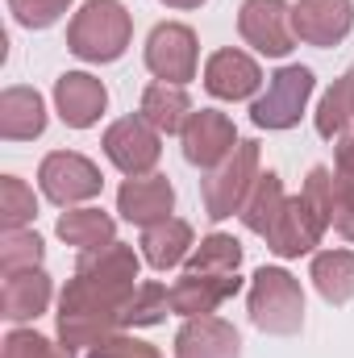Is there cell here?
I'll use <instances>...</instances> for the list:
<instances>
[{
	"label": "cell",
	"instance_id": "1",
	"mask_svg": "<svg viewBox=\"0 0 354 358\" xmlns=\"http://www.w3.org/2000/svg\"><path fill=\"white\" fill-rule=\"evenodd\" d=\"M138 279V259L129 246L113 242L104 250H88L80 275L63 292V313H59V334L67 346H92L108 325L121 321Z\"/></svg>",
	"mask_w": 354,
	"mask_h": 358
},
{
	"label": "cell",
	"instance_id": "2",
	"mask_svg": "<svg viewBox=\"0 0 354 358\" xmlns=\"http://www.w3.org/2000/svg\"><path fill=\"white\" fill-rule=\"evenodd\" d=\"M330 221H334V176L325 167H313L304 192L296 200H288V208L279 213L267 242H271V250L279 259H296V255H304V250H313L321 242Z\"/></svg>",
	"mask_w": 354,
	"mask_h": 358
},
{
	"label": "cell",
	"instance_id": "3",
	"mask_svg": "<svg viewBox=\"0 0 354 358\" xmlns=\"http://www.w3.org/2000/svg\"><path fill=\"white\" fill-rule=\"evenodd\" d=\"M67 42L88 63L121 59V50L129 46V13H125V4L121 0H88L71 21Z\"/></svg>",
	"mask_w": 354,
	"mask_h": 358
},
{
	"label": "cell",
	"instance_id": "4",
	"mask_svg": "<svg viewBox=\"0 0 354 358\" xmlns=\"http://www.w3.org/2000/svg\"><path fill=\"white\" fill-rule=\"evenodd\" d=\"M250 317L267 334H296L304 321V296L300 283L279 267H263L250 287Z\"/></svg>",
	"mask_w": 354,
	"mask_h": 358
},
{
	"label": "cell",
	"instance_id": "5",
	"mask_svg": "<svg viewBox=\"0 0 354 358\" xmlns=\"http://www.w3.org/2000/svg\"><path fill=\"white\" fill-rule=\"evenodd\" d=\"M309 96H313V71L309 67H283L279 76H271L267 96L255 100L250 121L259 129H288V125L300 121Z\"/></svg>",
	"mask_w": 354,
	"mask_h": 358
},
{
	"label": "cell",
	"instance_id": "6",
	"mask_svg": "<svg viewBox=\"0 0 354 358\" xmlns=\"http://www.w3.org/2000/svg\"><path fill=\"white\" fill-rule=\"evenodd\" d=\"M255 167H259V146L255 142H238L234 146V159H225L221 171H213V179H204V204H208V217L213 221L229 217L246 200L250 179H259Z\"/></svg>",
	"mask_w": 354,
	"mask_h": 358
},
{
	"label": "cell",
	"instance_id": "7",
	"mask_svg": "<svg viewBox=\"0 0 354 358\" xmlns=\"http://www.w3.org/2000/svg\"><path fill=\"white\" fill-rule=\"evenodd\" d=\"M242 38L271 59H283L296 42V29H292V8L283 0H246L242 4Z\"/></svg>",
	"mask_w": 354,
	"mask_h": 358
},
{
	"label": "cell",
	"instance_id": "8",
	"mask_svg": "<svg viewBox=\"0 0 354 358\" xmlns=\"http://www.w3.org/2000/svg\"><path fill=\"white\" fill-rule=\"evenodd\" d=\"M146 67L163 84H187L196 76V34L179 21H167L146 42Z\"/></svg>",
	"mask_w": 354,
	"mask_h": 358
},
{
	"label": "cell",
	"instance_id": "9",
	"mask_svg": "<svg viewBox=\"0 0 354 358\" xmlns=\"http://www.w3.org/2000/svg\"><path fill=\"white\" fill-rule=\"evenodd\" d=\"M104 155L125 176H142L159 163V134L146 117H125L104 134Z\"/></svg>",
	"mask_w": 354,
	"mask_h": 358
},
{
	"label": "cell",
	"instance_id": "10",
	"mask_svg": "<svg viewBox=\"0 0 354 358\" xmlns=\"http://www.w3.org/2000/svg\"><path fill=\"white\" fill-rule=\"evenodd\" d=\"M234 146H238V138H234L229 117H221L213 108H200V113L187 117V125H183V159L192 167H217V163H225V155Z\"/></svg>",
	"mask_w": 354,
	"mask_h": 358
},
{
	"label": "cell",
	"instance_id": "11",
	"mask_svg": "<svg viewBox=\"0 0 354 358\" xmlns=\"http://www.w3.org/2000/svg\"><path fill=\"white\" fill-rule=\"evenodd\" d=\"M354 25V4L351 0H300L292 8V29L296 38L313 46H334L351 34Z\"/></svg>",
	"mask_w": 354,
	"mask_h": 358
},
{
	"label": "cell",
	"instance_id": "12",
	"mask_svg": "<svg viewBox=\"0 0 354 358\" xmlns=\"http://www.w3.org/2000/svg\"><path fill=\"white\" fill-rule=\"evenodd\" d=\"M42 192L55 200V204H76V200H88L100 192V171L92 167L84 155H50L42 163Z\"/></svg>",
	"mask_w": 354,
	"mask_h": 358
},
{
	"label": "cell",
	"instance_id": "13",
	"mask_svg": "<svg viewBox=\"0 0 354 358\" xmlns=\"http://www.w3.org/2000/svg\"><path fill=\"white\" fill-rule=\"evenodd\" d=\"M259 84H263V71L242 50H217L204 67V88L217 100H246L259 92Z\"/></svg>",
	"mask_w": 354,
	"mask_h": 358
},
{
	"label": "cell",
	"instance_id": "14",
	"mask_svg": "<svg viewBox=\"0 0 354 358\" xmlns=\"http://www.w3.org/2000/svg\"><path fill=\"white\" fill-rule=\"evenodd\" d=\"M55 100H59V117L71 125V129H88L92 121L104 113L108 104V92L100 80H92L84 71H71L55 84Z\"/></svg>",
	"mask_w": 354,
	"mask_h": 358
},
{
	"label": "cell",
	"instance_id": "15",
	"mask_svg": "<svg viewBox=\"0 0 354 358\" xmlns=\"http://www.w3.org/2000/svg\"><path fill=\"white\" fill-rule=\"evenodd\" d=\"M238 287H242L238 275H192V271H183V279L171 287V308L183 317H208Z\"/></svg>",
	"mask_w": 354,
	"mask_h": 358
},
{
	"label": "cell",
	"instance_id": "16",
	"mask_svg": "<svg viewBox=\"0 0 354 358\" xmlns=\"http://www.w3.org/2000/svg\"><path fill=\"white\" fill-rule=\"evenodd\" d=\"M117 204H121L125 221H134V225L150 229V225L167 221V213H171V204H176V192H171V183H167L163 176H150V179H129V183L121 187Z\"/></svg>",
	"mask_w": 354,
	"mask_h": 358
},
{
	"label": "cell",
	"instance_id": "17",
	"mask_svg": "<svg viewBox=\"0 0 354 358\" xmlns=\"http://www.w3.org/2000/svg\"><path fill=\"white\" fill-rule=\"evenodd\" d=\"M176 358H238V334L217 317L187 321L179 329Z\"/></svg>",
	"mask_w": 354,
	"mask_h": 358
},
{
	"label": "cell",
	"instance_id": "18",
	"mask_svg": "<svg viewBox=\"0 0 354 358\" xmlns=\"http://www.w3.org/2000/svg\"><path fill=\"white\" fill-rule=\"evenodd\" d=\"M50 300V283L38 267L29 271H13L4 275V292H0V304H4V317L8 321H25V317H38Z\"/></svg>",
	"mask_w": 354,
	"mask_h": 358
},
{
	"label": "cell",
	"instance_id": "19",
	"mask_svg": "<svg viewBox=\"0 0 354 358\" xmlns=\"http://www.w3.org/2000/svg\"><path fill=\"white\" fill-rule=\"evenodd\" d=\"M0 129L4 138H38L46 129V113H42V96L29 88H8L0 100Z\"/></svg>",
	"mask_w": 354,
	"mask_h": 358
},
{
	"label": "cell",
	"instance_id": "20",
	"mask_svg": "<svg viewBox=\"0 0 354 358\" xmlns=\"http://www.w3.org/2000/svg\"><path fill=\"white\" fill-rule=\"evenodd\" d=\"M142 246H146V263H150V267L167 271V267H176V263H183V255H187V246H192V229H187V221L167 217V221H159V225L146 229Z\"/></svg>",
	"mask_w": 354,
	"mask_h": 358
},
{
	"label": "cell",
	"instance_id": "21",
	"mask_svg": "<svg viewBox=\"0 0 354 358\" xmlns=\"http://www.w3.org/2000/svg\"><path fill=\"white\" fill-rule=\"evenodd\" d=\"M313 283L330 304H346L354 296V255L351 250H325L313 259Z\"/></svg>",
	"mask_w": 354,
	"mask_h": 358
},
{
	"label": "cell",
	"instance_id": "22",
	"mask_svg": "<svg viewBox=\"0 0 354 358\" xmlns=\"http://www.w3.org/2000/svg\"><path fill=\"white\" fill-rule=\"evenodd\" d=\"M187 113H192V104H187V96L179 84H155V88H146L142 96V117L159 129V134H179L183 125H187Z\"/></svg>",
	"mask_w": 354,
	"mask_h": 358
},
{
	"label": "cell",
	"instance_id": "23",
	"mask_svg": "<svg viewBox=\"0 0 354 358\" xmlns=\"http://www.w3.org/2000/svg\"><path fill=\"white\" fill-rule=\"evenodd\" d=\"M288 208V200H283V183L275 171H267L259 176L255 183V192H250V200H246V213H242V221H246V229H255V234H271L275 229V221H279V213Z\"/></svg>",
	"mask_w": 354,
	"mask_h": 358
},
{
	"label": "cell",
	"instance_id": "24",
	"mask_svg": "<svg viewBox=\"0 0 354 358\" xmlns=\"http://www.w3.org/2000/svg\"><path fill=\"white\" fill-rule=\"evenodd\" d=\"M59 238L80 246L84 255L88 250H104V246H113V221L104 213H96V208H80V213H67L59 221Z\"/></svg>",
	"mask_w": 354,
	"mask_h": 358
},
{
	"label": "cell",
	"instance_id": "25",
	"mask_svg": "<svg viewBox=\"0 0 354 358\" xmlns=\"http://www.w3.org/2000/svg\"><path fill=\"white\" fill-rule=\"evenodd\" d=\"M351 125H354V71L342 76L334 88L325 92V100L317 108V134L334 138V134H346Z\"/></svg>",
	"mask_w": 354,
	"mask_h": 358
},
{
	"label": "cell",
	"instance_id": "26",
	"mask_svg": "<svg viewBox=\"0 0 354 358\" xmlns=\"http://www.w3.org/2000/svg\"><path fill=\"white\" fill-rule=\"evenodd\" d=\"M238 263H242V246L234 238H225V234H213L187 259V271L192 275H238Z\"/></svg>",
	"mask_w": 354,
	"mask_h": 358
},
{
	"label": "cell",
	"instance_id": "27",
	"mask_svg": "<svg viewBox=\"0 0 354 358\" xmlns=\"http://www.w3.org/2000/svg\"><path fill=\"white\" fill-rule=\"evenodd\" d=\"M167 304H171V292L159 287V283H146V287H138L129 296V304L121 313V325H155L167 313Z\"/></svg>",
	"mask_w": 354,
	"mask_h": 358
},
{
	"label": "cell",
	"instance_id": "28",
	"mask_svg": "<svg viewBox=\"0 0 354 358\" xmlns=\"http://www.w3.org/2000/svg\"><path fill=\"white\" fill-rule=\"evenodd\" d=\"M38 259H42V242H38V234H17V229H8V242H4V250H0L4 275L38 267Z\"/></svg>",
	"mask_w": 354,
	"mask_h": 358
},
{
	"label": "cell",
	"instance_id": "29",
	"mask_svg": "<svg viewBox=\"0 0 354 358\" xmlns=\"http://www.w3.org/2000/svg\"><path fill=\"white\" fill-rule=\"evenodd\" d=\"M67 4H71V0H8L13 17H17L21 25H29V29H46V25H55V21L67 13Z\"/></svg>",
	"mask_w": 354,
	"mask_h": 358
},
{
	"label": "cell",
	"instance_id": "30",
	"mask_svg": "<svg viewBox=\"0 0 354 358\" xmlns=\"http://www.w3.org/2000/svg\"><path fill=\"white\" fill-rule=\"evenodd\" d=\"M4 225L8 229H17L21 221H29L34 213H38V204H34V192H25V183L13 176H4Z\"/></svg>",
	"mask_w": 354,
	"mask_h": 358
},
{
	"label": "cell",
	"instance_id": "31",
	"mask_svg": "<svg viewBox=\"0 0 354 358\" xmlns=\"http://www.w3.org/2000/svg\"><path fill=\"white\" fill-rule=\"evenodd\" d=\"M330 225H338V234L354 242V179H334V221Z\"/></svg>",
	"mask_w": 354,
	"mask_h": 358
},
{
	"label": "cell",
	"instance_id": "32",
	"mask_svg": "<svg viewBox=\"0 0 354 358\" xmlns=\"http://www.w3.org/2000/svg\"><path fill=\"white\" fill-rule=\"evenodd\" d=\"M92 358H159L150 346H142V342H121V338H113V342H104V346H96Z\"/></svg>",
	"mask_w": 354,
	"mask_h": 358
},
{
	"label": "cell",
	"instance_id": "33",
	"mask_svg": "<svg viewBox=\"0 0 354 358\" xmlns=\"http://www.w3.org/2000/svg\"><path fill=\"white\" fill-rule=\"evenodd\" d=\"M342 142H338V176L342 179H354V125L346 134H338Z\"/></svg>",
	"mask_w": 354,
	"mask_h": 358
},
{
	"label": "cell",
	"instance_id": "34",
	"mask_svg": "<svg viewBox=\"0 0 354 358\" xmlns=\"http://www.w3.org/2000/svg\"><path fill=\"white\" fill-rule=\"evenodd\" d=\"M163 4H171V8H196V4H204V0H163Z\"/></svg>",
	"mask_w": 354,
	"mask_h": 358
}]
</instances>
